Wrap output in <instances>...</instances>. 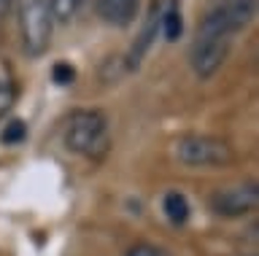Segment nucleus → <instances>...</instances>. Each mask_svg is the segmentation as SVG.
Returning <instances> with one entry per match:
<instances>
[{"label": "nucleus", "mask_w": 259, "mask_h": 256, "mask_svg": "<svg viewBox=\"0 0 259 256\" xmlns=\"http://www.w3.org/2000/svg\"><path fill=\"white\" fill-rule=\"evenodd\" d=\"M162 211H165L167 221L176 224V227H181V224H186V219H189V199H186L184 191H167L165 197H162Z\"/></svg>", "instance_id": "obj_9"}, {"label": "nucleus", "mask_w": 259, "mask_h": 256, "mask_svg": "<svg viewBox=\"0 0 259 256\" xmlns=\"http://www.w3.org/2000/svg\"><path fill=\"white\" fill-rule=\"evenodd\" d=\"M16 25H19L22 49L27 57H44L52 46L54 11L52 0H16Z\"/></svg>", "instance_id": "obj_2"}, {"label": "nucleus", "mask_w": 259, "mask_h": 256, "mask_svg": "<svg viewBox=\"0 0 259 256\" xmlns=\"http://www.w3.org/2000/svg\"><path fill=\"white\" fill-rule=\"evenodd\" d=\"M230 46H232V38L227 35H208V33H197L192 43V52H189V62H192V70L200 81H205L216 73L219 68L224 65L227 54H230Z\"/></svg>", "instance_id": "obj_4"}, {"label": "nucleus", "mask_w": 259, "mask_h": 256, "mask_svg": "<svg viewBox=\"0 0 259 256\" xmlns=\"http://www.w3.org/2000/svg\"><path fill=\"white\" fill-rule=\"evenodd\" d=\"M52 81L57 86H70L76 81V68L70 65V62H54L52 68Z\"/></svg>", "instance_id": "obj_13"}, {"label": "nucleus", "mask_w": 259, "mask_h": 256, "mask_svg": "<svg viewBox=\"0 0 259 256\" xmlns=\"http://www.w3.org/2000/svg\"><path fill=\"white\" fill-rule=\"evenodd\" d=\"M157 30H159V9L154 6L151 14H149V19H146V25H143V30H141V35L135 38V43L130 46V52L124 57V68L127 70H138V68H141L146 52L151 49L154 38H157Z\"/></svg>", "instance_id": "obj_7"}, {"label": "nucleus", "mask_w": 259, "mask_h": 256, "mask_svg": "<svg viewBox=\"0 0 259 256\" xmlns=\"http://www.w3.org/2000/svg\"><path fill=\"white\" fill-rule=\"evenodd\" d=\"M14 100H16V84H14V78L6 76V73H0V116H3L6 111L14 106Z\"/></svg>", "instance_id": "obj_12"}, {"label": "nucleus", "mask_w": 259, "mask_h": 256, "mask_svg": "<svg viewBox=\"0 0 259 256\" xmlns=\"http://www.w3.org/2000/svg\"><path fill=\"white\" fill-rule=\"evenodd\" d=\"M210 211L224 219H240L256 211L259 205V189L256 183H238V186H227V189H216L208 199Z\"/></svg>", "instance_id": "obj_5"}, {"label": "nucleus", "mask_w": 259, "mask_h": 256, "mask_svg": "<svg viewBox=\"0 0 259 256\" xmlns=\"http://www.w3.org/2000/svg\"><path fill=\"white\" fill-rule=\"evenodd\" d=\"M159 30L165 35V41H178L184 35V14H181V3L170 0L165 9L159 11Z\"/></svg>", "instance_id": "obj_8"}, {"label": "nucleus", "mask_w": 259, "mask_h": 256, "mask_svg": "<svg viewBox=\"0 0 259 256\" xmlns=\"http://www.w3.org/2000/svg\"><path fill=\"white\" fill-rule=\"evenodd\" d=\"M81 6H84V0H52L54 22H62V25L73 22V19H76V14H78Z\"/></svg>", "instance_id": "obj_10"}, {"label": "nucleus", "mask_w": 259, "mask_h": 256, "mask_svg": "<svg viewBox=\"0 0 259 256\" xmlns=\"http://www.w3.org/2000/svg\"><path fill=\"white\" fill-rule=\"evenodd\" d=\"M24 138H27V124L22 122V119H11L3 132H0V143L3 146H16V143H22Z\"/></svg>", "instance_id": "obj_11"}, {"label": "nucleus", "mask_w": 259, "mask_h": 256, "mask_svg": "<svg viewBox=\"0 0 259 256\" xmlns=\"http://www.w3.org/2000/svg\"><path fill=\"white\" fill-rule=\"evenodd\" d=\"M141 9V0H95V11L105 25L127 27L133 25Z\"/></svg>", "instance_id": "obj_6"}, {"label": "nucleus", "mask_w": 259, "mask_h": 256, "mask_svg": "<svg viewBox=\"0 0 259 256\" xmlns=\"http://www.w3.org/2000/svg\"><path fill=\"white\" fill-rule=\"evenodd\" d=\"M62 143L70 154H78L89 162H103L111 151L108 116L97 108H78L65 122Z\"/></svg>", "instance_id": "obj_1"}, {"label": "nucleus", "mask_w": 259, "mask_h": 256, "mask_svg": "<svg viewBox=\"0 0 259 256\" xmlns=\"http://www.w3.org/2000/svg\"><path fill=\"white\" fill-rule=\"evenodd\" d=\"M8 3H11V0H0V17H3V14L8 11Z\"/></svg>", "instance_id": "obj_15"}, {"label": "nucleus", "mask_w": 259, "mask_h": 256, "mask_svg": "<svg viewBox=\"0 0 259 256\" xmlns=\"http://www.w3.org/2000/svg\"><path fill=\"white\" fill-rule=\"evenodd\" d=\"M173 157L186 167H227L235 162V148L216 135L189 132L173 143Z\"/></svg>", "instance_id": "obj_3"}, {"label": "nucleus", "mask_w": 259, "mask_h": 256, "mask_svg": "<svg viewBox=\"0 0 259 256\" xmlns=\"http://www.w3.org/2000/svg\"><path fill=\"white\" fill-rule=\"evenodd\" d=\"M124 256H167V253L162 251V248L151 245V243H135V245L127 248Z\"/></svg>", "instance_id": "obj_14"}]
</instances>
